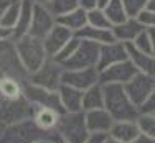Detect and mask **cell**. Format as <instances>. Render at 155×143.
<instances>
[{
	"instance_id": "13",
	"label": "cell",
	"mask_w": 155,
	"mask_h": 143,
	"mask_svg": "<svg viewBox=\"0 0 155 143\" xmlns=\"http://www.w3.org/2000/svg\"><path fill=\"white\" fill-rule=\"evenodd\" d=\"M97 82H99V69L97 68L64 69V72H63V84L73 86L79 91H86Z\"/></svg>"
},
{
	"instance_id": "22",
	"label": "cell",
	"mask_w": 155,
	"mask_h": 143,
	"mask_svg": "<svg viewBox=\"0 0 155 143\" xmlns=\"http://www.w3.org/2000/svg\"><path fill=\"white\" fill-rule=\"evenodd\" d=\"M33 8H35V0H21V8H20V17L13 28V40L21 38V36L28 35L31 25V17H33Z\"/></svg>"
},
{
	"instance_id": "36",
	"label": "cell",
	"mask_w": 155,
	"mask_h": 143,
	"mask_svg": "<svg viewBox=\"0 0 155 143\" xmlns=\"http://www.w3.org/2000/svg\"><path fill=\"white\" fill-rule=\"evenodd\" d=\"M140 112H143V113H155V87H153L152 94L149 95V99H147V100L143 102V105L140 107Z\"/></svg>"
},
{
	"instance_id": "9",
	"label": "cell",
	"mask_w": 155,
	"mask_h": 143,
	"mask_svg": "<svg viewBox=\"0 0 155 143\" xmlns=\"http://www.w3.org/2000/svg\"><path fill=\"white\" fill-rule=\"evenodd\" d=\"M81 40V38H79ZM99 46L97 43L81 40L78 49L74 51L69 59H66L61 66L64 69H86V68H97L99 61Z\"/></svg>"
},
{
	"instance_id": "50",
	"label": "cell",
	"mask_w": 155,
	"mask_h": 143,
	"mask_svg": "<svg viewBox=\"0 0 155 143\" xmlns=\"http://www.w3.org/2000/svg\"><path fill=\"white\" fill-rule=\"evenodd\" d=\"M48 143H50V141H48Z\"/></svg>"
},
{
	"instance_id": "5",
	"label": "cell",
	"mask_w": 155,
	"mask_h": 143,
	"mask_svg": "<svg viewBox=\"0 0 155 143\" xmlns=\"http://www.w3.org/2000/svg\"><path fill=\"white\" fill-rule=\"evenodd\" d=\"M63 72H64V68L58 61H54L53 58H48L35 72L28 74L27 81L35 84V86L45 87V89L58 91L63 84Z\"/></svg>"
},
{
	"instance_id": "24",
	"label": "cell",
	"mask_w": 155,
	"mask_h": 143,
	"mask_svg": "<svg viewBox=\"0 0 155 143\" xmlns=\"http://www.w3.org/2000/svg\"><path fill=\"white\" fill-rule=\"evenodd\" d=\"M104 107V86L101 82L83 91V110H94Z\"/></svg>"
},
{
	"instance_id": "47",
	"label": "cell",
	"mask_w": 155,
	"mask_h": 143,
	"mask_svg": "<svg viewBox=\"0 0 155 143\" xmlns=\"http://www.w3.org/2000/svg\"><path fill=\"white\" fill-rule=\"evenodd\" d=\"M104 143H122V141L116 140V138H112V137H107V138H106V141H104Z\"/></svg>"
},
{
	"instance_id": "4",
	"label": "cell",
	"mask_w": 155,
	"mask_h": 143,
	"mask_svg": "<svg viewBox=\"0 0 155 143\" xmlns=\"http://www.w3.org/2000/svg\"><path fill=\"white\" fill-rule=\"evenodd\" d=\"M56 132L68 143H83L89 137V130L86 127V119H84V110L61 113L56 125Z\"/></svg>"
},
{
	"instance_id": "28",
	"label": "cell",
	"mask_w": 155,
	"mask_h": 143,
	"mask_svg": "<svg viewBox=\"0 0 155 143\" xmlns=\"http://www.w3.org/2000/svg\"><path fill=\"white\" fill-rule=\"evenodd\" d=\"M106 12V15H107L109 21L114 25H119L122 23L124 20H127V13H125V8H124V3L122 0H110V2L107 3V5L102 8Z\"/></svg>"
},
{
	"instance_id": "26",
	"label": "cell",
	"mask_w": 155,
	"mask_h": 143,
	"mask_svg": "<svg viewBox=\"0 0 155 143\" xmlns=\"http://www.w3.org/2000/svg\"><path fill=\"white\" fill-rule=\"evenodd\" d=\"M23 82L13 76L3 74V78L0 79V95L5 99H18L23 95Z\"/></svg>"
},
{
	"instance_id": "32",
	"label": "cell",
	"mask_w": 155,
	"mask_h": 143,
	"mask_svg": "<svg viewBox=\"0 0 155 143\" xmlns=\"http://www.w3.org/2000/svg\"><path fill=\"white\" fill-rule=\"evenodd\" d=\"M79 43H81V40L78 38L76 35H74V36H73V38L68 41V43H66L64 46L61 48L60 51H58L56 54H54V56H53V59H54V61H58L60 64H63L66 59H69V58H71L73 54H74V51L78 49V46H79Z\"/></svg>"
},
{
	"instance_id": "20",
	"label": "cell",
	"mask_w": 155,
	"mask_h": 143,
	"mask_svg": "<svg viewBox=\"0 0 155 143\" xmlns=\"http://www.w3.org/2000/svg\"><path fill=\"white\" fill-rule=\"evenodd\" d=\"M58 94H60L63 109L66 112L83 110V91L76 89L73 86H68V84H61L60 89H58Z\"/></svg>"
},
{
	"instance_id": "31",
	"label": "cell",
	"mask_w": 155,
	"mask_h": 143,
	"mask_svg": "<svg viewBox=\"0 0 155 143\" xmlns=\"http://www.w3.org/2000/svg\"><path fill=\"white\" fill-rule=\"evenodd\" d=\"M46 7L50 8V12L53 13L54 17H58V15H61V13H66V12H69V10L79 7V0H50Z\"/></svg>"
},
{
	"instance_id": "12",
	"label": "cell",
	"mask_w": 155,
	"mask_h": 143,
	"mask_svg": "<svg viewBox=\"0 0 155 143\" xmlns=\"http://www.w3.org/2000/svg\"><path fill=\"white\" fill-rule=\"evenodd\" d=\"M54 25H56V17L50 12V8L45 7V5H40V3H35L28 35L43 40Z\"/></svg>"
},
{
	"instance_id": "2",
	"label": "cell",
	"mask_w": 155,
	"mask_h": 143,
	"mask_svg": "<svg viewBox=\"0 0 155 143\" xmlns=\"http://www.w3.org/2000/svg\"><path fill=\"white\" fill-rule=\"evenodd\" d=\"M13 41H15V46H17L18 58H20L21 64L27 69L28 74L35 72L36 69L48 59L43 40L35 38V36H31V35H25V36H21V38L13 40Z\"/></svg>"
},
{
	"instance_id": "46",
	"label": "cell",
	"mask_w": 155,
	"mask_h": 143,
	"mask_svg": "<svg viewBox=\"0 0 155 143\" xmlns=\"http://www.w3.org/2000/svg\"><path fill=\"white\" fill-rule=\"evenodd\" d=\"M5 128H7V123L0 120V138H2V135H3V132H5Z\"/></svg>"
},
{
	"instance_id": "7",
	"label": "cell",
	"mask_w": 155,
	"mask_h": 143,
	"mask_svg": "<svg viewBox=\"0 0 155 143\" xmlns=\"http://www.w3.org/2000/svg\"><path fill=\"white\" fill-rule=\"evenodd\" d=\"M0 71L3 74L13 76V78H17L20 81L28 79V72L23 68L20 58H18L13 38L0 40Z\"/></svg>"
},
{
	"instance_id": "40",
	"label": "cell",
	"mask_w": 155,
	"mask_h": 143,
	"mask_svg": "<svg viewBox=\"0 0 155 143\" xmlns=\"http://www.w3.org/2000/svg\"><path fill=\"white\" fill-rule=\"evenodd\" d=\"M13 31L10 28H5L3 25H0V40H7V38H12Z\"/></svg>"
},
{
	"instance_id": "10",
	"label": "cell",
	"mask_w": 155,
	"mask_h": 143,
	"mask_svg": "<svg viewBox=\"0 0 155 143\" xmlns=\"http://www.w3.org/2000/svg\"><path fill=\"white\" fill-rule=\"evenodd\" d=\"M153 87H155V78L143 74V72H137L129 82L124 84L125 92L130 97V100L139 107V110L143 105V102L149 99V95L152 94Z\"/></svg>"
},
{
	"instance_id": "21",
	"label": "cell",
	"mask_w": 155,
	"mask_h": 143,
	"mask_svg": "<svg viewBox=\"0 0 155 143\" xmlns=\"http://www.w3.org/2000/svg\"><path fill=\"white\" fill-rule=\"evenodd\" d=\"M56 23L66 27L73 33H76V31H79L81 28H84L87 25V12L84 8H81V7H76V8L69 10V12L58 15L56 17Z\"/></svg>"
},
{
	"instance_id": "35",
	"label": "cell",
	"mask_w": 155,
	"mask_h": 143,
	"mask_svg": "<svg viewBox=\"0 0 155 143\" xmlns=\"http://www.w3.org/2000/svg\"><path fill=\"white\" fill-rule=\"evenodd\" d=\"M139 21L143 25L145 28H155V12H150V10H143L142 13L137 17Z\"/></svg>"
},
{
	"instance_id": "29",
	"label": "cell",
	"mask_w": 155,
	"mask_h": 143,
	"mask_svg": "<svg viewBox=\"0 0 155 143\" xmlns=\"http://www.w3.org/2000/svg\"><path fill=\"white\" fill-rule=\"evenodd\" d=\"M87 25L94 28H102V30H112V23L109 21L102 8H93L87 12Z\"/></svg>"
},
{
	"instance_id": "23",
	"label": "cell",
	"mask_w": 155,
	"mask_h": 143,
	"mask_svg": "<svg viewBox=\"0 0 155 143\" xmlns=\"http://www.w3.org/2000/svg\"><path fill=\"white\" fill-rule=\"evenodd\" d=\"M74 35L81 40H87V41L97 43V45H106V43L116 41L112 35V30H102V28H94L91 25H86L84 28H81L79 31H76Z\"/></svg>"
},
{
	"instance_id": "45",
	"label": "cell",
	"mask_w": 155,
	"mask_h": 143,
	"mask_svg": "<svg viewBox=\"0 0 155 143\" xmlns=\"http://www.w3.org/2000/svg\"><path fill=\"white\" fill-rule=\"evenodd\" d=\"M109 2H110V0H97V8H104Z\"/></svg>"
},
{
	"instance_id": "44",
	"label": "cell",
	"mask_w": 155,
	"mask_h": 143,
	"mask_svg": "<svg viewBox=\"0 0 155 143\" xmlns=\"http://www.w3.org/2000/svg\"><path fill=\"white\" fill-rule=\"evenodd\" d=\"M145 10L155 12V0H147V7H145Z\"/></svg>"
},
{
	"instance_id": "14",
	"label": "cell",
	"mask_w": 155,
	"mask_h": 143,
	"mask_svg": "<svg viewBox=\"0 0 155 143\" xmlns=\"http://www.w3.org/2000/svg\"><path fill=\"white\" fill-rule=\"evenodd\" d=\"M127 48L125 43L120 41H112V43H106V45L99 46V61H97V69L109 68V66L120 63V61L127 59Z\"/></svg>"
},
{
	"instance_id": "33",
	"label": "cell",
	"mask_w": 155,
	"mask_h": 143,
	"mask_svg": "<svg viewBox=\"0 0 155 143\" xmlns=\"http://www.w3.org/2000/svg\"><path fill=\"white\" fill-rule=\"evenodd\" d=\"M132 45L137 48L139 51L142 53H149V54H153V49H152V38H150V33L149 30H142L135 36V40L132 41Z\"/></svg>"
},
{
	"instance_id": "15",
	"label": "cell",
	"mask_w": 155,
	"mask_h": 143,
	"mask_svg": "<svg viewBox=\"0 0 155 143\" xmlns=\"http://www.w3.org/2000/svg\"><path fill=\"white\" fill-rule=\"evenodd\" d=\"M73 36H74V33H73L71 30H68L66 27H63V25H60V23L54 25V27L50 30V33L43 38V45H45L48 58H53L54 54H56L58 51L73 38Z\"/></svg>"
},
{
	"instance_id": "42",
	"label": "cell",
	"mask_w": 155,
	"mask_h": 143,
	"mask_svg": "<svg viewBox=\"0 0 155 143\" xmlns=\"http://www.w3.org/2000/svg\"><path fill=\"white\" fill-rule=\"evenodd\" d=\"M150 33V38H152V49H153V54H155V28H147Z\"/></svg>"
},
{
	"instance_id": "49",
	"label": "cell",
	"mask_w": 155,
	"mask_h": 143,
	"mask_svg": "<svg viewBox=\"0 0 155 143\" xmlns=\"http://www.w3.org/2000/svg\"><path fill=\"white\" fill-rule=\"evenodd\" d=\"M2 78H3V72H2V71H0V79H2Z\"/></svg>"
},
{
	"instance_id": "43",
	"label": "cell",
	"mask_w": 155,
	"mask_h": 143,
	"mask_svg": "<svg viewBox=\"0 0 155 143\" xmlns=\"http://www.w3.org/2000/svg\"><path fill=\"white\" fill-rule=\"evenodd\" d=\"M10 3V0H0V17H2V13H3V10L7 8V5Z\"/></svg>"
},
{
	"instance_id": "48",
	"label": "cell",
	"mask_w": 155,
	"mask_h": 143,
	"mask_svg": "<svg viewBox=\"0 0 155 143\" xmlns=\"http://www.w3.org/2000/svg\"><path fill=\"white\" fill-rule=\"evenodd\" d=\"M36 143H48V140H41V141H36Z\"/></svg>"
},
{
	"instance_id": "3",
	"label": "cell",
	"mask_w": 155,
	"mask_h": 143,
	"mask_svg": "<svg viewBox=\"0 0 155 143\" xmlns=\"http://www.w3.org/2000/svg\"><path fill=\"white\" fill-rule=\"evenodd\" d=\"M53 132H45L35 123L33 119H23L20 122L7 125L0 143H36L48 140Z\"/></svg>"
},
{
	"instance_id": "18",
	"label": "cell",
	"mask_w": 155,
	"mask_h": 143,
	"mask_svg": "<svg viewBox=\"0 0 155 143\" xmlns=\"http://www.w3.org/2000/svg\"><path fill=\"white\" fill-rule=\"evenodd\" d=\"M142 30H145V27L139 21V18L129 17L127 20L122 21V23L114 25L112 27V35H114V38H116V41L132 43L135 40V36H137Z\"/></svg>"
},
{
	"instance_id": "25",
	"label": "cell",
	"mask_w": 155,
	"mask_h": 143,
	"mask_svg": "<svg viewBox=\"0 0 155 143\" xmlns=\"http://www.w3.org/2000/svg\"><path fill=\"white\" fill-rule=\"evenodd\" d=\"M60 115L56 110L48 107H36L35 113H33V120L41 130L45 132H54L58 125V120H60Z\"/></svg>"
},
{
	"instance_id": "1",
	"label": "cell",
	"mask_w": 155,
	"mask_h": 143,
	"mask_svg": "<svg viewBox=\"0 0 155 143\" xmlns=\"http://www.w3.org/2000/svg\"><path fill=\"white\" fill-rule=\"evenodd\" d=\"M104 86V109L114 120H137L139 107L130 100L124 84H102Z\"/></svg>"
},
{
	"instance_id": "16",
	"label": "cell",
	"mask_w": 155,
	"mask_h": 143,
	"mask_svg": "<svg viewBox=\"0 0 155 143\" xmlns=\"http://www.w3.org/2000/svg\"><path fill=\"white\" fill-rule=\"evenodd\" d=\"M84 119H86V127L89 130V133H107L110 132L114 122L112 115L102 109H94V110H87L84 112Z\"/></svg>"
},
{
	"instance_id": "41",
	"label": "cell",
	"mask_w": 155,
	"mask_h": 143,
	"mask_svg": "<svg viewBox=\"0 0 155 143\" xmlns=\"http://www.w3.org/2000/svg\"><path fill=\"white\" fill-rule=\"evenodd\" d=\"M130 143H155V140H152L150 137H147V135H143V133H140L135 140H132Z\"/></svg>"
},
{
	"instance_id": "39",
	"label": "cell",
	"mask_w": 155,
	"mask_h": 143,
	"mask_svg": "<svg viewBox=\"0 0 155 143\" xmlns=\"http://www.w3.org/2000/svg\"><path fill=\"white\" fill-rule=\"evenodd\" d=\"M48 141H50V143H68V141H66V140H64V138H63V137H61V135H60V133H58V132H56V130H54V132H53V133H51V135H50V138H48Z\"/></svg>"
},
{
	"instance_id": "8",
	"label": "cell",
	"mask_w": 155,
	"mask_h": 143,
	"mask_svg": "<svg viewBox=\"0 0 155 143\" xmlns=\"http://www.w3.org/2000/svg\"><path fill=\"white\" fill-rule=\"evenodd\" d=\"M23 95L31 102L33 105H36V107L53 109V110H56L58 113H64L66 112L64 109H63V104H61V99H60L58 91H50V89L35 86V84L25 81L23 82Z\"/></svg>"
},
{
	"instance_id": "17",
	"label": "cell",
	"mask_w": 155,
	"mask_h": 143,
	"mask_svg": "<svg viewBox=\"0 0 155 143\" xmlns=\"http://www.w3.org/2000/svg\"><path fill=\"white\" fill-rule=\"evenodd\" d=\"M125 48H127L129 59L134 63V66L137 68V71L155 78V54L142 53V51H139L132 43H125Z\"/></svg>"
},
{
	"instance_id": "6",
	"label": "cell",
	"mask_w": 155,
	"mask_h": 143,
	"mask_svg": "<svg viewBox=\"0 0 155 143\" xmlns=\"http://www.w3.org/2000/svg\"><path fill=\"white\" fill-rule=\"evenodd\" d=\"M36 105H33L25 95L18 99H5L0 95V120L7 125L20 122L23 119H33Z\"/></svg>"
},
{
	"instance_id": "11",
	"label": "cell",
	"mask_w": 155,
	"mask_h": 143,
	"mask_svg": "<svg viewBox=\"0 0 155 143\" xmlns=\"http://www.w3.org/2000/svg\"><path fill=\"white\" fill-rule=\"evenodd\" d=\"M137 72H139L137 68L127 58V59L120 61V63H116L109 66V68L102 69V71H99V82L101 84H125Z\"/></svg>"
},
{
	"instance_id": "37",
	"label": "cell",
	"mask_w": 155,
	"mask_h": 143,
	"mask_svg": "<svg viewBox=\"0 0 155 143\" xmlns=\"http://www.w3.org/2000/svg\"><path fill=\"white\" fill-rule=\"evenodd\" d=\"M107 137H109L107 133H89V137L83 143H104Z\"/></svg>"
},
{
	"instance_id": "30",
	"label": "cell",
	"mask_w": 155,
	"mask_h": 143,
	"mask_svg": "<svg viewBox=\"0 0 155 143\" xmlns=\"http://www.w3.org/2000/svg\"><path fill=\"white\" fill-rule=\"evenodd\" d=\"M137 125L140 128V133L150 137L155 140V113H143L140 112L137 117Z\"/></svg>"
},
{
	"instance_id": "19",
	"label": "cell",
	"mask_w": 155,
	"mask_h": 143,
	"mask_svg": "<svg viewBox=\"0 0 155 143\" xmlns=\"http://www.w3.org/2000/svg\"><path fill=\"white\" fill-rule=\"evenodd\" d=\"M140 135V128L137 125V120H116L112 128L109 132V137L122 143H130Z\"/></svg>"
},
{
	"instance_id": "34",
	"label": "cell",
	"mask_w": 155,
	"mask_h": 143,
	"mask_svg": "<svg viewBox=\"0 0 155 143\" xmlns=\"http://www.w3.org/2000/svg\"><path fill=\"white\" fill-rule=\"evenodd\" d=\"M122 3L127 17L132 18H137L147 7V0H122Z\"/></svg>"
},
{
	"instance_id": "38",
	"label": "cell",
	"mask_w": 155,
	"mask_h": 143,
	"mask_svg": "<svg viewBox=\"0 0 155 143\" xmlns=\"http://www.w3.org/2000/svg\"><path fill=\"white\" fill-rule=\"evenodd\" d=\"M79 7L89 12L93 8H97V0H79Z\"/></svg>"
},
{
	"instance_id": "27",
	"label": "cell",
	"mask_w": 155,
	"mask_h": 143,
	"mask_svg": "<svg viewBox=\"0 0 155 143\" xmlns=\"http://www.w3.org/2000/svg\"><path fill=\"white\" fill-rule=\"evenodd\" d=\"M20 8H21V0H10V3L7 5V8L3 10L2 17H0V25H3L5 28H10L13 31L18 17H20Z\"/></svg>"
}]
</instances>
